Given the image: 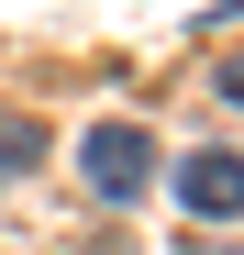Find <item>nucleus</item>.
Masks as SVG:
<instances>
[{
    "instance_id": "obj_1",
    "label": "nucleus",
    "mask_w": 244,
    "mask_h": 255,
    "mask_svg": "<svg viewBox=\"0 0 244 255\" xmlns=\"http://www.w3.org/2000/svg\"><path fill=\"white\" fill-rule=\"evenodd\" d=\"M78 178L100 200H144L155 189V133L144 122H89V133H78Z\"/></svg>"
},
{
    "instance_id": "obj_2",
    "label": "nucleus",
    "mask_w": 244,
    "mask_h": 255,
    "mask_svg": "<svg viewBox=\"0 0 244 255\" xmlns=\"http://www.w3.org/2000/svg\"><path fill=\"white\" fill-rule=\"evenodd\" d=\"M178 200L200 211V222H233V211H244V155H233V144H200V155L178 166Z\"/></svg>"
},
{
    "instance_id": "obj_3",
    "label": "nucleus",
    "mask_w": 244,
    "mask_h": 255,
    "mask_svg": "<svg viewBox=\"0 0 244 255\" xmlns=\"http://www.w3.org/2000/svg\"><path fill=\"white\" fill-rule=\"evenodd\" d=\"M45 155V122H22V111H0V189L22 178V166Z\"/></svg>"
},
{
    "instance_id": "obj_4",
    "label": "nucleus",
    "mask_w": 244,
    "mask_h": 255,
    "mask_svg": "<svg viewBox=\"0 0 244 255\" xmlns=\"http://www.w3.org/2000/svg\"><path fill=\"white\" fill-rule=\"evenodd\" d=\"M222 100H233V111H244V56H233V67H222Z\"/></svg>"
}]
</instances>
